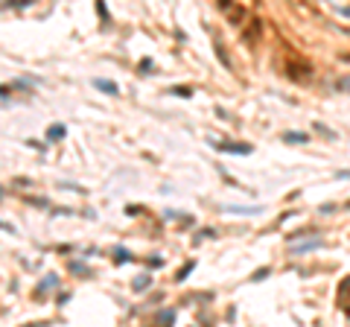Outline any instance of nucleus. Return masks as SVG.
Segmentation results:
<instances>
[{
    "label": "nucleus",
    "instance_id": "obj_1",
    "mask_svg": "<svg viewBox=\"0 0 350 327\" xmlns=\"http://www.w3.org/2000/svg\"><path fill=\"white\" fill-rule=\"evenodd\" d=\"M310 73H313V64H310V61H304V58H298V56H292V58L286 61V76H289V79L307 82Z\"/></svg>",
    "mask_w": 350,
    "mask_h": 327
},
{
    "label": "nucleus",
    "instance_id": "obj_2",
    "mask_svg": "<svg viewBox=\"0 0 350 327\" xmlns=\"http://www.w3.org/2000/svg\"><path fill=\"white\" fill-rule=\"evenodd\" d=\"M260 35H263V23L254 18V20H251V26L242 32V41H245V44H257V41H260Z\"/></svg>",
    "mask_w": 350,
    "mask_h": 327
},
{
    "label": "nucleus",
    "instance_id": "obj_3",
    "mask_svg": "<svg viewBox=\"0 0 350 327\" xmlns=\"http://www.w3.org/2000/svg\"><path fill=\"white\" fill-rule=\"evenodd\" d=\"M213 146L222 149V152H234V155H248V152H251L248 143H239V146H237V143H213Z\"/></svg>",
    "mask_w": 350,
    "mask_h": 327
},
{
    "label": "nucleus",
    "instance_id": "obj_4",
    "mask_svg": "<svg viewBox=\"0 0 350 327\" xmlns=\"http://www.w3.org/2000/svg\"><path fill=\"white\" fill-rule=\"evenodd\" d=\"M93 85H96L99 91H105V94H120V88H117L111 79H93Z\"/></svg>",
    "mask_w": 350,
    "mask_h": 327
},
{
    "label": "nucleus",
    "instance_id": "obj_5",
    "mask_svg": "<svg viewBox=\"0 0 350 327\" xmlns=\"http://www.w3.org/2000/svg\"><path fill=\"white\" fill-rule=\"evenodd\" d=\"M228 20H231L234 26H237V23H242V20H245V9H242V6H234V9L228 12Z\"/></svg>",
    "mask_w": 350,
    "mask_h": 327
},
{
    "label": "nucleus",
    "instance_id": "obj_6",
    "mask_svg": "<svg viewBox=\"0 0 350 327\" xmlns=\"http://www.w3.org/2000/svg\"><path fill=\"white\" fill-rule=\"evenodd\" d=\"M283 140H286V143H307V135H304V132H286Z\"/></svg>",
    "mask_w": 350,
    "mask_h": 327
},
{
    "label": "nucleus",
    "instance_id": "obj_7",
    "mask_svg": "<svg viewBox=\"0 0 350 327\" xmlns=\"http://www.w3.org/2000/svg\"><path fill=\"white\" fill-rule=\"evenodd\" d=\"M47 137H50V140L64 137V126H50V129H47Z\"/></svg>",
    "mask_w": 350,
    "mask_h": 327
},
{
    "label": "nucleus",
    "instance_id": "obj_8",
    "mask_svg": "<svg viewBox=\"0 0 350 327\" xmlns=\"http://www.w3.org/2000/svg\"><path fill=\"white\" fill-rule=\"evenodd\" d=\"M216 56H219V61H222L225 67H231V58H228V53H225V47H222V44H216Z\"/></svg>",
    "mask_w": 350,
    "mask_h": 327
},
{
    "label": "nucleus",
    "instance_id": "obj_9",
    "mask_svg": "<svg viewBox=\"0 0 350 327\" xmlns=\"http://www.w3.org/2000/svg\"><path fill=\"white\" fill-rule=\"evenodd\" d=\"M146 287H149V278H146V275H140V278L134 281V289H137V292H143Z\"/></svg>",
    "mask_w": 350,
    "mask_h": 327
},
{
    "label": "nucleus",
    "instance_id": "obj_10",
    "mask_svg": "<svg viewBox=\"0 0 350 327\" xmlns=\"http://www.w3.org/2000/svg\"><path fill=\"white\" fill-rule=\"evenodd\" d=\"M336 88H339V91H350V79H339Z\"/></svg>",
    "mask_w": 350,
    "mask_h": 327
},
{
    "label": "nucleus",
    "instance_id": "obj_11",
    "mask_svg": "<svg viewBox=\"0 0 350 327\" xmlns=\"http://www.w3.org/2000/svg\"><path fill=\"white\" fill-rule=\"evenodd\" d=\"M172 94H178V96H190V88H184V85H181V88H175Z\"/></svg>",
    "mask_w": 350,
    "mask_h": 327
},
{
    "label": "nucleus",
    "instance_id": "obj_12",
    "mask_svg": "<svg viewBox=\"0 0 350 327\" xmlns=\"http://www.w3.org/2000/svg\"><path fill=\"white\" fill-rule=\"evenodd\" d=\"M336 12H339V15H348V18H350V6H336Z\"/></svg>",
    "mask_w": 350,
    "mask_h": 327
},
{
    "label": "nucleus",
    "instance_id": "obj_13",
    "mask_svg": "<svg viewBox=\"0 0 350 327\" xmlns=\"http://www.w3.org/2000/svg\"><path fill=\"white\" fill-rule=\"evenodd\" d=\"M339 178H350V173H339Z\"/></svg>",
    "mask_w": 350,
    "mask_h": 327
},
{
    "label": "nucleus",
    "instance_id": "obj_14",
    "mask_svg": "<svg viewBox=\"0 0 350 327\" xmlns=\"http://www.w3.org/2000/svg\"><path fill=\"white\" fill-rule=\"evenodd\" d=\"M342 58H345V61H350V56H342Z\"/></svg>",
    "mask_w": 350,
    "mask_h": 327
}]
</instances>
